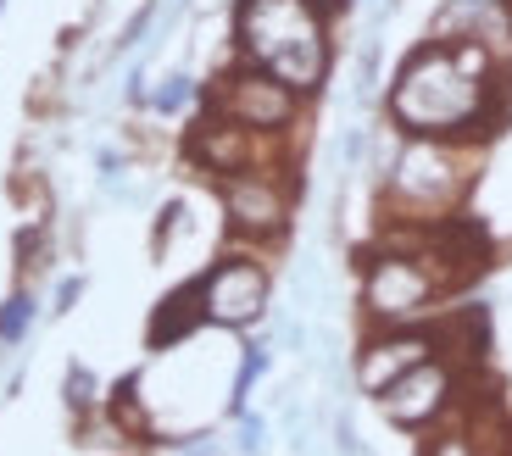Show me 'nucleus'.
Segmentation results:
<instances>
[{"label":"nucleus","mask_w":512,"mask_h":456,"mask_svg":"<svg viewBox=\"0 0 512 456\" xmlns=\"http://www.w3.org/2000/svg\"><path fill=\"white\" fill-rule=\"evenodd\" d=\"M218 201L240 240H279L290 228V184L273 167H245V173L218 178Z\"/></svg>","instance_id":"0eeeda50"},{"label":"nucleus","mask_w":512,"mask_h":456,"mask_svg":"<svg viewBox=\"0 0 512 456\" xmlns=\"http://www.w3.org/2000/svg\"><path fill=\"white\" fill-rule=\"evenodd\" d=\"M318 6H329V12H340V6H346V0H318Z\"/></svg>","instance_id":"412c9836"},{"label":"nucleus","mask_w":512,"mask_h":456,"mask_svg":"<svg viewBox=\"0 0 512 456\" xmlns=\"http://www.w3.org/2000/svg\"><path fill=\"white\" fill-rule=\"evenodd\" d=\"M440 290H446L440 273L423 262L418 251L384 245L368 262V279H362V312H368L379 329H401V323H418V317L435 306Z\"/></svg>","instance_id":"39448f33"},{"label":"nucleus","mask_w":512,"mask_h":456,"mask_svg":"<svg viewBox=\"0 0 512 456\" xmlns=\"http://www.w3.org/2000/svg\"><path fill=\"white\" fill-rule=\"evenodd\" d=\"M156 17H162V0H145L140 12H134V17H128V23H123V34H117L112 56H128V51H134V45H145V34H151V28H156Z\"/></svg>","instance_id":"2eb2a0df"},{"label":"nucleus","mask_w":512,"mask_h":456,"mask_svg":"<svg viewBox=\"0 0 512 456\" xmlns=\"http://www.w3.org/2000/svg\"><path fill=\"white\" fill-rule=\"evenodd\" d=\"M195 323H206V312H201V279L184 284V290H173L162 306H156V317H151V345L162 351V345L195 334Z\"/></svg>","instance_id":"9b49d317"},{"label":"nucleus","mask_w":512,"mask_h":456,"mask_svg":"<svg viewBox=\"0 0 512 456\" xmlns=\"http://www.w3.org/2000/svg\"><path fill=\"white\" fill-rule=\"evenodd\" d=\"M451 368L440 362V356H429V362H418L412 373H401L390 390H379L373 401H379V412L396 429H423V423H435L440 412L451 406Z\"/></svg>","instance_id":"6e6552de"},{"label":"nucleus","mask_w":512,"mask_h":456,"mask_svg":"<svg viewBox=\"0 0 512 456\" xmlns=\"http://www.w3.org/2000/svg\"><path fill=\"white\" fill-rule=\"evenodd\" d=\"M28 323H34V295L17 290L12 301L0 306V345H17L28 334Z\"/></svg>","instance_id":"4468645a"},{"label":"nucleus","mask_w":512,"mask_h":456,"mask_svg":"<svg viewBox=\"0 0 512 456\" xmlns=\"http://www.w3.org/2000/svg\"><path fill=\"white\" fill-rule=\"evenodd\" d=\"M334 12L318 0H234V56L251 67H268L290 45L312 34H329Z\"/></svg>","instance_id":"20e7f679"},{"label":"nucleus","mask_w":512,"mask_h":456,"mask_svg":"<svg viewBox=\"0 0 512 456\" xmlns=\"http://www.w3.org/2000/svg\"><path fill=\"white\" fill-rule=\"evenodd\" d=\"M195 101V78L184 73H167L162 84H156V95H151V112H162V117H173V112H184V106Z\"/></svg>","instance_id":"ddd939ff"},{"label":"nucleus","mask_w":512,"mask_h":456,"mask_svg":"<svg viewBox=\"0 0 512 456\" xmlns=\"http://www.w3.org/2000/svg\"><path fill=\"white\" fill-rule=\"evenodd\" d=\"M496 73L501 56L485 39H423L390 78L384 112L401 134H423V140H490L507 117Z\"/></svg>","instance_id":"f257e3e1"},{"label":"nucleus","mask_w":512,"mask_h":456,"mask_svg":"<svg viewBox=\"0 0 512 456\" xmlns=\"http://www.w3.org/2000/svg\"><path fill=\"white\" fill-rule=\"evenodd\" d=\"M234 451H240V456H262V451H268V423L245 418V412H240V440H234Z\"/></svg>","instance_id":"a211bd4d"},{"label":"nucleus","mask_w":512,"mask_h":456,"mask_svg":"<svg viewBox=\"0 0 512 456\" xmlns=\"http://www.w3.org/2000/svg\"><path fill=\"white\" fill-rule=\"evenodd\" d=\"M201 106L229 117V123H240V128H251V134H262V140H279V134L295 128V117H301L307 101H301L290 84H279L268 67L234 62L201 89Z\"/></svg>","instance_id":"7ed1b4c3"},{"label":"nucleus","mask_w":512,"mask_h":456,"mask_svg":"<svg viewBox=\"0 0 512 456\" xmlns=\"http://www.w3.org/2000/svg\"><path fill=\"white\" fill-rule=\"evenodd\" d=\"M78 295H84V284H78V279H67L62 290H56V312H73V301H78Z\"/></svg>","instance_id":"aec40b11"},{"label":"nucleus","mask_w":512,"mask_h":456,"mask_svg":"<svg viewBox=\"0 0 512 456\" xmlns=\"http://www.w3.org/2000/svg\"><path fill=\"white\" fill-rule=\"evenodd\" d=\"M373 84H379V28H368V39H362V51H357V67H351V106H368Z\"/></svg>","instance_id":"f8f14e48"},{"label":"nucleus","mask_w":512,"mask_h":456,"mask_svg":"<svg viewBox=\"0 0 512 456\" xmlns=\"http://www.w3.org/2000/svg\"><path fill=\"white\" fill-rule=\"evenodd\" d=\"M0 12H6V0H0Z\"/></svg>","instance_id":"5701e85b"},{"label":"nucleus","mask_w":512,"mask_h":456,"mask_svg":"<svg viewBox=\"0 0 512 456\" xmlns=\"http://www.w3.org/2000/svg\"><path fill=\"white\" fill-rule=\"evenodd\" d=\"M273 284L268 267L256 256H218V262L201 273V312L206 323H223V329H251L268 317Z\"/></svg>","instance_id":"423d86ee"},{"label":"nucleus","mask_w":512,"mask_h":456,"mask_svg":"<svg viewBox=\"0 0 512 456\" xmlns=\"http://www.w3.org/2000/svg\"><path fill=\"white\" fill-rule=\"evenodd\" d=\"M429 456H479V445L468 440V434H440V440L429 445Z\"/></svg>","instance_id":"6ab92c4d"},{"label":"nucleus","mask_w":512,"mask_h":456,"mask_svg":"<svg viewBox=\"0 0 512 456\" xmlns=\"http://www.w3.org/2000/svg\"><path fill=\"white\" fill-rule=\"evenodd\" d=\"M362 156H368V128L351 123V128H346V140H340V173H357Z\"/></svg>","instance_id":"f3484780"},{"label":"nucleus","mask_w":512,"mask_h":456,"mask_svg":"<svg viewBox=\"0 0 512 456\" xmlns=\"http://www.w3.org/2000/svg\"><path fill=\"white\" fill-rule=\"evenodd\" d=\"M167 6H184V0H167Z\"/></svg>","instance_id":"4be33fe9"},{"label":"nucleus","mask_w":512,"mask_h":456,"mask_svg":"<svg viewBox=\"0 0 512 456\" xmlns=\"http://www.w3.org/2000/svg\"><path fill=\"white\" fill-rule=\"evenodd\" d=\"M95 401H101V395H95V379L84 368H73L67 373V406H73V412H95Z\"/></svg>","instance_id":"dca6fc26"},{"label":"nucleus","mask_w":512,"mask_h":456,"mask_svg":"<svg viewBox=\"0 0 512 456\" xmlns=\"http://www.w3.org/2000/svg\"><path fill=\"white\" fill-rule=\"evenodd\" d=\"M468 184H474V173H468V156L457 151V140H423V134H407L384 173V195L412 223H440L468 195Z\"/></svg>","instance_id":"f03ea898"},{"label":"nucleus","mask_w":512,"mask_h":456,"mask_svg":"<svg viewBox=\"0 0 512 456\" xmlns=\"http://www.w3.org/2000/svg\"><path fill=\"white\" fill-rule=\"evenodd\" d=\"M429 356H435V329H412V323H401V329L373 334V340L357 351V390L362 395L390 390L401 373H412L418 362H429Z\"/></svg>","instance_id":"1a4fd4ad"},{"label":"nucleus","mask_w":512,"mask_h":456,"mask_svg":"<svg viewBox=\"0 0 512 456\" xmlns=\"http://www.w3.org/2000/svg\"><path fill=\"white\" fill-rule=\"evenodd\" d=\"M256 145H262V134H251V128H240V123H229V117H218V112H206L201 106V123L190 128L184 156H190L201 173L229 178V173H245V167H262Z\"/></svg>","instance_id":"9d476101"}]
</instances>
